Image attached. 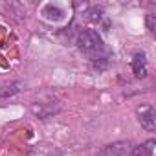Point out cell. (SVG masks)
Masks as SVG:
<instances>
[{
  "mask_svg": "<svg viewBox=\"0 0 156 156\" xmlns=\"http://www.w3.org/2000/svg\"><path fill=\"white\" fill-rule=\"evenodd\" d=\"M77 46H79V50H83L87 53H92V51H98L103 48V41L96 30H85L77 37Z\"/></svg>",
  "mask_w": 156,
  "mask_h": 156,
  "instance_id": "6da1fadb",
  "label": "cell"
},
{
  "mask_svg": "<svg viewBox=\"0 0 156 156\" xmlns=\"http://www.w3.org/2000/svg\"><path fill=\"white\" fill-rule=\"evenodd\" d=\"M83 17H85V20H88V22H99V20H101V9H99V8H92V9L85 11Z\"/></svg>",
  "mask_w": 156,
  "mask_h": 156,
  "instance_id": "9c48e42d",
  "label": "cell"
},
{
  "mask_svg": "<svg viewBox=\"0 0 156 156\" xmlns=\"http://www.w3.org/2000/svg\"><path fill=\"white\" fill-rule=\"evenodd\" d=\"M31 112L39 118H48L50 114L57 112V105H51V103H33L31 105Z\"/></svg>",
  "mask_w": 156,
  "mask_h": 156,
  "instance_id": "5b68a950",
  "label": "cell"
},
{
  "mask_svg": "<svg viewBox=\"0 0 156 156\" xmlns=\"http://www.w3.org/2000/svg\"><path fill=\"white\" fill-rule=\"evenodd\" d=\"M136 114H138V119H140V123H141L143 129H147V130H151V132L156 129V112H154V108H152L151 105H141V107H138Z\"/></svg>",
  "mask_w": 156,
  "mask_h": 156,
  "instance_id": "7a4b0ae2",
  "label": "cell"
},
{
  "mask_svg": "<svg viewBox=\"0 0 156 156\" xmlns=\"http://www.w3.org/2000/svg\"><path fill=\"white\" fill-rule=\"evenodd\" d=\"M147 28L151 31H156V15L154 13H149L147 15Z\"/></svg>",
  "mask_w": 156,
  "mask_h": 156,
  "instance_id": "30bf717a",
  "label": "cell"
},
{
  "mask_svg": "<svg viewBox=\"0 0 156 156\" xmlns=\"http://www.w3.org/2000/svg\"><path fill=\"white\" fill-rule=\"evenodd\" d=\"M132 72L138 79H143L147 77V59H145V53H136L134 59H132Z\"/></svg>",
  "mask_w": 156,
  "mask_h": 156,
  "instance_id": "277c9868",
  "label": "cell"
},
{
  "mask_svg": "<svg viewBox=\"0 0 156 156\" xmlns=\"http://www.w3.org/2000/svg\"><path fill=\"white\" fill-rule=\"evenodd\" d=\"M24 85L20 81H13L9 85H4V87H0V98H9V96H15L17 92H20Z\"/></svg>",
  "mask_w": 156,
  "mask_h": 156,
  "instance_id": "52a82bcc",
  "label": "cell"
},
{
  "mask_svg": "<svg viewBox=\"0 0 156 156\" xmlns=\"http://www.w3.org/2000/svg\"><path fill=\"white\" fill-rule=\"evenodd\" d=\"M154 145H156V141H154V140H147L145 143L132 147L130 156H151V154H152V151H154Z\"/></svg>",
  "mask_w": 156,
  "mask_h": 156,
  "instance_id": "8992f818",
  "label": "cell"
},
{
  "mask_svg": "<svg viewBox=\"0 0 156 156\" xmlns=\"http://www.w3.org/2000/svg\"><path fill=\"white\" fill-rule=\"evenodd\" d=\"M130 141H114L101 151V156H130Z\"/></svg>",
  "mask_w": 156,
  "mask_h": 156,
  "instance_id": "3957f363",
  "label": "cell"
},
{
  "mask_svg": "<svg viewBox=\"0 0 156 156\" xmlns=\"http://www.w3.org/2000/svg\"><path fill=\"white\" fill-rule=\"evenodd\" d=\"M44 15H46V19H48V20H61L64 13H62V9L53 8V6L50 4V6H46V8H44Z\"/></svg>",
  "mask_w": 156,
  "mask_h": 156,
  "instance_id": "ba28073f",
  "label": "cell"
}]
</instances>
